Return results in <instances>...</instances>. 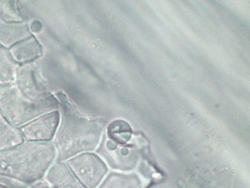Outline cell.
<instances>
[{"label":"cell","instance_id":"5","mask_svg":"<svg viewBox=\"0 0 250 188\" xmlns=\"http://www.w3.org/2000/svg\"><path fill=\"white\" fill-rule=\"evenodd\" d=\"M61 122V111L54 110L33 119L20 127L24 141L52 142Z\"/></svg>","mask_w":250,"mask_h":188},{"label":"cell","instance_id":"12","mask_svg":"<svg viewBox=\"0 0 250 188\" xmlns=\"http://www.w3.org/2000/svg\"><path fill=\"white\" fill-rule=\"evenodd\" d=\"M0 20L6 22H24L17 1L0 0Z\"/></svg>","mask_w":250,"mask_h":188},{"label":"cell","instance_id":"8","mask_svg":"<svg viewBox=\"0 0 250 188\" xmlns=\"http://www.w3.org/2000/svg\"><path fill=\"white\" fill-rule=\"evenodd\" d=\"M44 179L54 188H84L73 176L64 162L56 160L48 170Z\"/></svg>","mask_w":250,"mask_h":188},{"label":"cell","instance_id":"11","mask_svg":"<svg viewBox=\"0 0 250 188\" xmlns=\"http://www.w3.org/2000/svg\"><path fill=\"white\" fill-rule=\"evenodd\" d=\"M140 181L133 174L110 173L96 188H138Z\"/></svg>","mask_w":250,"mask_h":188},{"label":"cell","instance_id":"4","mask_svg":"<svg viewBox=\"0 0 250 188\" xmlns=\"http://www.w3.org/2000/svg\"><path fill=\"white\" fill-rule=\"evenodd\" d=\"M84 188H96L108 174L107 164L96 152L79 154L64 162Z\"/></svg>","mask_w":250,"mask_h":188},{"label":"cell","instance_id":"2","mask_svg":"<svg viewBox=\"0 0 250 188\" xmlns=\"http://www.w3.org/2000/svg\"><path fill=\"white\" fill-rule=\"evenodd\" d=\"M60 111L61 122L52 141L56 160L65 162L83 153L95 152L102 140L103 125L62 107Z\"/></svg>","mask_w":250,"mask_h":188},{"label":"cell","instance_id":"7","mask_svg":"<svg viewBox=\"0 0 250 188\" xmlns=\"http://www.w3.org/2000/svg\"><path fill=\"white\" fill-rule=\"evenodd\" d=\"M33 35L28 24L21 22H6L0 20V45L10 48L14 44Z\"/></svg>","mask_w":250,"mask_h":188},{"label":"cell","instance_id":"13","mask_svg":"<svg viewBox=\"0 0 250 188\" xmlns=\"http://www.w3.org/2000/svg\"><path fill=\"white\" fill-rule=\"evenodd\" d=\"M109 138L114 142L124 144L128 142L131 137L129 125L123 120H116L111 123L108 129Z\"/></svg>","mask_w":250,"mask_h":188},{"label":"cell","instance_id":"3","mask_svg":"<svg viewBox=\"0 0 250 188\" xmlns=\"http://www.w3.org/2000/svg\"><path fill=\"white\" fill-rule=\"evenodd\" d=\"M59 100L36 102L20 94L14 82L0 85V112L17 127L39 116L61 110Z\"/></svg>","mask_w":250,"mask_h":188},{"label":"cell","instance_id":"1","mask_svg":"<svg viewBox=\"0 0 250 188\" xmlns=\"http://www.w3.org/2000/svg\"><path fill=\"white\" fill-rule=\"evenodd\" d=\"M55 161L56 151L52 142L24 141L0 152V176L26 186L44 179Z\"/></svg>","mask_w":250,"mask_h":188},{"label":"cell","instance_id":"6","mask_svg":"<svg viewBox=\"0 0 250 188\" xmlns=\"http://www.w3.org/2000/svg\"><path fill=\"white\" fill-rule=\"evenodd\" d=\"M8 51L19 66L33 64L43 56L42 46L34 35L14 44Z\"/></svg>","mask_w":250,"mask_h":188},{"label":"cell","instance_id":"10","mask_svg":"<svg viewBox=\"0 0 250 188\" xmlns=\"http://www.w3.org/2000/svg\"><path fill=\"white\" fill-rule=\"evenodd\" d=\"M18 67L8 48L0 45V85L14 82Z\"/></svg>","mask_w":250,"mask_h":188},{"label":"cell","instance_id":"14","mask_svg":"<svg viewBox=\"0 0 250 188\" xmlns=\"http://www.w3.org/2000/svg\"><path fill=\"white\" fill-rule=\"evenodd\" d=\"M24 186L25 185H21L8 178L0 176V188H21Z\"/></svg>","mask_w":250,"mask_h":188},{"label":"cell","instance_id":"9","mask_svg":"<svg viewBox=\"0 0 250 188\" xmlns=\"http://www.w3.org/2000/svg\"><path fill=\"white\" fill-rule=\"evenodd\" d=\"M24 141L20 128L13 125L0 112V152Z\"/></svg>","mask_w":250,"mask_h":188},{"label":"cell","instance_id":"15","mask_svg":"<svg viewBox=\"0 0 250 188\" xmlns=\"http://www.w3.org/2000/svg\"><path fill=\"white\" fill-rule=\"evenodd\" d=\"M21 188H54L45 179H41L34 183L23 187Z\"/></svg>","mask_w":250,"mask_h":188}]
</instances>
